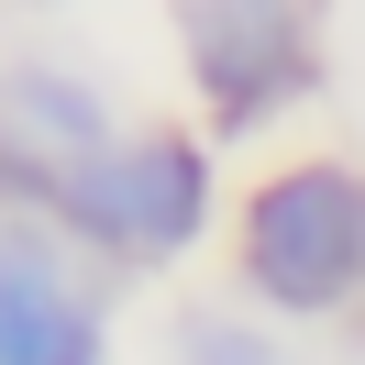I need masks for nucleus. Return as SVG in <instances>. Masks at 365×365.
<instances>
[{"label":"nucleus","mask_w":365,"mask_h":365,"mask_svg":"<svg viewBox=\"0 0 365 365\" xmlns=\"http://www.w3.org/2000/svg\"><path fill=\"white\" fill-rule=\"evenodd\" d=\"M188 365H299V354H277V343H255L244 321H188Z\"/></svg>","instance_id":"423d86ee"},{"label":"nucleus","mask_w":365,"mask_h":365,"mask_svg":"<svg viewBox=\"0 0 365 365\" xmlns=\"http://www.w3.org/2000/svg\"><path fill=\"white\" fill-rule=\"evenodd\" d=\"M100 155H111V111H100L89 78H56V67H11L0 78V188L56 200Z\"/></svg>","instance_id":"20e7f679"},{"label":"nucleus","mask_w":365,"mask_h":365,"mask_svg":"<svg viewBox=\"0 0 365 365\" xmlns=\"http://www.w3.org/2000/svg\"><path fill=\"white\" fill-rule=\"evenodd\" d=\"M0 365H100V321L67 288L56 244L0 232Z\"/></svg>","instance_id":"39448f33"},{"label":"nucleus","mask_w":365,"mask_h":365,"mask_svg":"<svg viewBox=\"0 0 365 365\" xmlns=\"http://www.w3.org/2000/svg\"><path fill=\"white\" fill-rule=\"evenodd\" d=\"M45 210L78 244H100V255H178L200 232V210H210V166H200L188 133H133L100 166H78Z\"/></svg>","instance_id":"f03ea898"},{"label":"nucleus","mask_w":365,"mask_h":365,"mask_svg":"<svg viewBox=\"0 0 365 365\" xmlns=\"http://www.w3.org/2000/svg\"><path fill=\"white\" fill-rule=\"evenodd\" d=\"M244 277L277 310H343L365 299V178L354 166H288L244 200Z\"/></svg>","instance_id":"f257e3e1"},{"label":"nucleus","mask_w":365,"mask_h":365,"mask_svg":"<svg viewBox=\"0 0 365 365\" xmlns=\"http://www.w3.org/2000/svg\"><path fill=\"white\" fill-rule=\"evenodd\" d=\"M178 45H188V67H200L222 133L288 111V100L321 78L310 0H178Z\"/></svg>","instance_id":"7ed1b4c3"}]
</instances>
